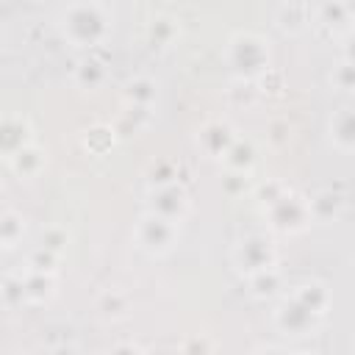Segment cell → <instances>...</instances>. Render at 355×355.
<instances>
[{
  "instance_id": "277c9868",
  "label": "cell",
  "mask_w": 355,
  "mask_h": 355,
  "mask_svg": "<svg viewBox=\"0 0 355 355\" xmlns=\"http://www.w3.org/2000/svg\"><path fill=\"white\" fill-rule=\"evenodd\" d=\"M230 263L244 280L258 275V272H263V269H275L277 266L275 239L269 233H247V236H241L230 250Z\"/></svg>"
},
{
  "instance_id": "484cf974",
  "label": "cell",
  "mask_w": 355,
  "mask_h": 355,
  "mask_svg": "<svg viewBox=\"0 0 355 355\" xmlns=\"http://www.w3.org/2000/svg\"><path fill=\"white\" fill-rule=\"evenodd\" d=\"M25 239V216L14 208H6L0 214V244L3 250H14Z\"/></svg>"
},
{
  "instance_id": "60d3db41",
  "label": "cell",
  "mask_w": 355,
  "mask_h": 355,
  "mask_svg": "<svg viewBox=\"0 0 355 355\" xmlns=\"http://www.w3.org/2000/svg\"><path fill=\"white\" fill-rule=\"evenodd\" d=\"M286 355H311V352H302V349H294V352H286Z\"/></svg>"
},
{
  "instance_id": "d4e9b609",
  "label": "cell",
  "mask_w": 355,
  "mask_h": 355,
  "mask_svg": "<svg viewBox=\"0 0 355 355\" xmlns=\"http://www.w3.org/2000/svg\"><path fill=\"white\" fill-rule=\"evenodd\" d=\"M344 208V197L336 194L333 189H322L311 197V214H313V222H327V219H336Z\"/></svg>"
},
{
  "instance_id": "8fae6325",
  "label": "cell",
  "mask_w": 355,
  "mask_h": 355,
  "mask_svg": "<svg viewBox=\"0 0 355 355\" xmlns=\"http://www.w3.org/2000/svg\"><path fill=\"white\" fill-rule=\"evenodd\" d=\"M327 133L330 141L344 150V153H355V105H344L338 108L330 122H327Z\"/></svg>"
},
{
  "instance_id": "2e32d148",
  "label": "cell",
  "mask_w": 355,
  "mask_h": 355,
  "mask_svg": "<svg viewBox=\"0 0 355 355\" xmlns=\"http://www.w3.org/2000/svg\"><path fill=\"white\" fill-rule=\"evenodd\" d=\"M255 161H258L255 141H252V139H244V136H239V139L233 141V147L222 155V166H225V172H241V175H250L252 166H255Z\"/></svg>"
},
{
  "instance_id": "83f0119b",
  "label": "cell",
  "mask_w": 355,
  "mask_h": 355,
  "mask_svg": "<svg viewBox=\"0 0 355 355\" xmlns=\"http://www.w3.org/2000/svg\"><path fill=\"white\" fill-rule=\"evenodd\" d=\"M0 294H3V305H6V308H17V305L28 302V300H25V283H22V269H11V272H6Z\"/></svg>"
},
{
  "instance_id": "f35d334b",
  "label": "cell",
  "mask_w": 355,
  "mask_h": 355,
  "mask_svg": "<svg viewBox=\"0 0 355 355\" xmlns=\"http://www.w3.org/2000/svg\"><path fill=\"white\" fill-rule=\"evenodd\" d=\"M108 355H141V347H136V344H116Z\"/></svg>"
},
{
  "instance_id": "e575fe53",
  "label": "cell",
  "mask_w": 355,
  "mask_h": 355,
  "mask_svg": "<svg viewBox=\"0 0 355 355\" xmlns=\"http://www.w3.org/2000/svg\"><path fill=\"white\" fill-rule=\"evenodd\" d=\"M288 136H291V128H288L286 119H272V122H269V128H266V139H269L275 147H283V144L288 141Z\"/></svg>"
},
{
  "instance_id": "44dd1931",
  "label": "cell",
  "mask_w": 355,
  "mask_h": 355,
  "mask_svg": "<svg viewBox=\"0 0 355 355\" xmlns=\"http://www.w3.org/2000/svg\"><path fill=\"white\" fill-rule=\"evenodd\" d=\"M22 283H25L28 302H47L55 294V275L33 272V269H28V263H22Z\"/></svg>"
},
{
  "instance_id": "e0dca14e",
  "label": "cell",
  "mask_w": 355,
  "mask_h": 355,
  "mask_svg": "<svg viewBox=\"0 0 355 355\" xmlns=\"http://www.w3.org/2000/svg\"><path fill=\"white\" fill-rule=\"evenodd\" d=\"M183 166L180 161L175 158H155L147 164L144 169V180H147V189H164V186H175V183H183Z\"/></svg>"
},
{
  "instance_id": "f1b7e54d",
  "label": "cell",
  "mask_w": 355,
  "mask_h": 355,
  "mask_svg": "<svg viewBox=\"0 0 355 355\" xmlns=\"http://www.w3.org/2000/svg\"><path fill=\"white\" fill-rule=\"evenodd\" d=\"M25 263H28V269H33V272H42V275H58V263H61V255L58 252H53V250H44V247H33L31 250V255L25 258Z\"/></svg>"
},
{
  "instance_id": "4dcf8cb0",
  "label": "cell",
  "mask_w": 355,
  "mask_h": 355,
  "mask_svg": "<svg viewBox=\"0 0 355 355\" xmlns=\"http://www.w3.org/2000/svg\"><path fill=\"white\" fill-rule=\"evenodd\" d=\"M330 86L338 92H355V64L338 58L336 67L330 69Z\"/></svg>"
},
{
  "instance_id": "b9f144b4",
  "label": "cell",
  "mask_w": 355,
  "mask_h": 355,
  "mask_svg": "<svg viewBox=\"0 0 355 355\" xmlns=\"http://www.w3.org/2000/svg\"><path fill=\"white\" fill-rule=\"evenodd\" d=\"M352 355H355V341H352Z\"/></svg>"
},
{
  "instance_id": "ba28073f",
  "label": "cell",
  "mask_w": 355,
  "mask_h": 355,
  "mask_svg": "<svg viewBox=\"0 0 355 355\" xmlns=\"http://www.w3.org/2000/svg\"><path fill=\"white\" fill-rule=\"evenodd\" d=\"M108 80V55H105V44L89 50L75 67H72V83L83 92H94Z\"/></svg>"
},
{
  "instance_id": "4316f807",
  "label": "cell",
  "mask_w": 355,
  "mask_h": 355,
  "mask_svg": "<svg viewBox=\"0 0 355 355\" xmlns=\"http://www.w3.org/2000/svg\"><path fill=\"white\" fill-rule=\"evenodd\" d=\"M225 94H227V103H230V105L250 108V105H255V103H258L261 89H258V83H255V80L230 78V83H227V89H225Z\"/></svg>"
},
{
  "instance_id": "52a82bcc",
  "label": "cell",
  "mask_w": 355,
  "mask_h": 355,
  "mask_svg": "<svg viewBox=\"0 0 355 355\" xmlns=\"http://www.w3.org/2000/svg\"><path fill=\"white\" fill-rule=\"evenodd\" d=\"M147 211L180 225L183 216L189 214L186 186L183 183H175V186H164V189H147Z\"/></svg>"
},
{
  "instance_id": "5b68a950",
  "label": "cell",
  "mask_w": 355,
  "mask_h": 355,
  "mask_svg": "<svg viewBox=\"0 0 355 355\" xmlns=\"http://www.w3.org/2000/svg\"><path fill=\"white\" fill-rule=\"evenodd\" d=\"M178 239H180V225L172 222V219H164L158 214H150V211H144L139 216V222L133 225V241H136V247L144 250L153 258H161V255L172 252L175 244H178Z\"/></svg>"
},
{
  "instance_id": "7a4b0ae2",
  "label": "cell",
  "mask_w": 355,
  "mask_h": 355,
  "mask_svg": "<svg viewBox=\"0 0 355 355\" xmlns=\"http://www.w3.org/2000/svg\"><path fill=\"white\" fill-rule=\"evenodd\" d=\"M225 64L233 78L241 80H258L272 67V50L269 42L255 31H239L225 44Z\"/></svg>"
},
{
  "instance_id": "ab89813d",
  "label": "cell",
  "mask_w": 355,
  "mask_h": 355,
  "mask_svg": "<svg viewBox=\"0 0 355 355\" xmlns=\"http://www.w3.org/2000/svg\"><path fill=\"white\" fill-rule=\"evenodd\" d=\"M288 349H280V347H272V344H263V347H255L252 355H286Z\"/></svg>"
},
{
  "instance_id": "9a60e30c",
  "label": "cell",
  "mask_w": 355,
  "mask_h": 355,
  "mask_svg": "<svg viewBox=\"0 0 355 355\" xmlns=\"http://www.w3.org/2000/svg\"><path fill=\"white\" fill-rule=\"evenodd\" d=\"M275 22L286 33H300L313 22V6L308 3H280L275 6Z\"/></svg>"
},
{
  "instance_id": "8d00e7d4",
  "label": "cell",
  "mask_w": 355,
  "mask_h": 355,
  "mask_svg": "<svg viewBox=\"0 0 355 355\" xmlns=\"http://www.w3.org/2000/svg\"><path fill=\"white\" fill-rule=\"evenodd\" d=\"M338 55H341L344 61H352V64H355V28L344 31L341 44H338Z\"/></svg>"
},
{
  "instance_id": "9c48e42d",
  "label": "cell",
  "mask_w": 355,
  "mask_h": 355,
  "mask_svg": "<svg viewBox=\"0 0 355 355\" xmlns=\"http://www.w3.org/2000/svg\"><path fill=\"white\" fill-rule=\"evenodd\" d=\"M236 139H239V133L227 119H208L197 130V147L208 158H216V161H222V155L233 147Z\"/></svg>"
},
{
  "instance_id": "603a6c76",
  "label": "cell",
  "mask_w": 355,
  "mask_h": 355,
  "mask_svg": "<svg viewBox=\"0 0 355 355\" xmlns=\"http://www.w3.org/2000/svg\"><path fill=\"white\" fill-rule=\"evenodd\" d=\"M247 288H250V294H252L255 300H272V297H277L280 288H283V275H280L277 266H275V269H263V272L247 277Z\"/></svg>"
},
{
  "instance_id": "8992f818",
  "label": "cell",
  "mask_w": 355,
  "mask_h": 355,
  "mask_svg": "<svg viewBox=\"0 0 355 355\" xmlns=\"http://www.w3.org/2000/svg\"><path fill=\"white\" fill-rule=\"evenodd\" d=\"M322 319H324V316L308 311V308H305L302 302H297L291 294H286V297L277 302L275 313H272L275 327H277L283 336H291V338H302V336L316 333V327L322 324Z\"/></svg>"
},
{
  "instance_id": "3957f363",
  "label": "cell",
  "mask_w": 355,
  "mask_h": 355,
  "mask_svg": "<svg viewBox=\"0 0 355 355\" xmlns=\"http://www.w3.org/2000/svg\"><path fill=\"white\" fill-rule=\"evenodd\" d=\"M263 219H266L272 233H283V236L302 233L313 222L311 197H305V194H300L297 189L288 186V191L280 200H275L272 205L263 208Z\"/></svg>"
},
{
  "instance_id": "74e56055",
  "label": "cell",
  "mask_w": 355,
  "mask_h": 355,
  "mask_svg": "<svg viewBox=\"0 0 355 355\" xmlns=\"http://www.w3.org/2000/svg\"><path fill=\"white\" fill-rule=\"evenodd\" d=\"M47 355H80L78 352V344H58V347H47Z\"/></svg>"
},
{
  "instance_id": "7c38bea8",
  "label": "cell",
  "mask_w": 355,
  "mask_h": 355,
  "mask_svg": "<svg viewBox=\"0 0 355 355\" xmlns=\"http://www.w3.org/2000/svg\"><path fill=\"white\" fill-rule=\"evenodd\" d=\"M288 294H291L297 302H302L308 311L319 313V316H324L327 308H330V302H333V294H330L327 283H322V280H302V283H297Z\"/></svg>"
},
{
  "instance_id": "d6986e66",
  "label": "cell",
  "mask_w": 355,
  "mask_h": 355,
  "mask_svg": "<svg viewBox=\"0 0 355 355\" xmlns=\"http://www.w3.org/2000/svg\"><path fill=\"white\" fill-rule=\"evenodd\" d=\"M122 97L128 105H141V108H153L158 100V83L150 75H136L125 83Z\"/></svg>"
},
{
  "instance_id": "f546056e",
  "label": "cell",
  "mask_w": 355,
  "mask_h": 355,
  "mask_svg": "<svg viewBox=\"0 0 355 355\" xmlns=\"http://www.w3.org/2000/svg\"><path fill=\"white\" fill-rule=\"evenodd\" d=\"M286 191H288V183H286V180H280V178H266V180L255 183V189H252V194H255V200H258L261 211H263L266 205H272L275 200H280Z\"/></svg>"
},
{
  "instance_id": "d6a6232c",
  "label": "cell",
  "mask_w": 355,
  "mask_h": 355,
  "mask_svg": "<svg viewBox=\"0 0 355 355\" xmlns=\"http://www.w3.org/2000/svg\"><path fill=\"white\" fill-rule=\"evenodd\" d=\"M67 230L64 227H58V225H44L42 227V233H39V247H44V250H53V252H58L61 255V250H64V244H67Z\"/></svg>"
},
{
  "instance_id": "5bb4252c",
  "label": "cell",
  "mask_w": 355,
  "mask_h": 355,
  "mask_svg": "<svg viewBox=\"0 0 355 355\" xmlns=\"http://www.w3.org/2000/svg\"><path fill=\"white\" fill-rule=\"evenodd\" d=\"M6 161H8V166L14 169V175L31 180V178L42 175V169L47 166V153H44L36 141H31V144H25L22 150H17L14 155H8Z\"/></svg>"
},
{
  "instance_id": "6da1fadb",
  "label": "cell",
  "mask_w": 355,
  "mask_h": 355,
  "mask_svg": "<svg viewBox=\"0 0 355 355\" xmlns=\"http://www.w3.org/2000/svg\"><path fill=\"white\" fill-rule=\"evenodd\" d=\"M58 28L75 47H103L114 31V8L108 3H69L58 11Z\"/></svg>"
},
{
  "instance_id": "30bf717a",
  "label": "cell",
  "mask_w": 355,
  "mask_h": 355,
  "mask_svg": "<svg viewBox=\"0 0 355 355\" xmlns=\"http://www.w3.org/2000/svg\"><path fill=\"white\" fill-rule=\"evenodd\" d=\"M31 141H33L31 139V122L22 114H6L3 122H0V150H3V155L8 158Z\"/></svg>"
},
{
  "instance_id": "836d02e7",
  "label": "cell",
  "mask_w": 355,
  "mask_h": 355,
  "mask_svg": "<svg viewBox=\"0 0 355 355\" xmlns=\"http://www.w3.org/2000/svg\"><path fill=\"white\" fill-rule=\"evenodd\" d=\"M255 83H258L261 94H280V89H283V72L275 69V67H269Z\"/></svg>"
},
{
  "instance_id": "cb8c5ba5",
  "label": "cell",
  "mask_w": 355,
  "mask_h": 355,
  "mask_svg": "<svg viewBox=\"0 0 355 355\" xmlns=\"http://www.w3.org/2000/svg\"><path fill=\"white\" fill-rule=\"evenodd\" d=\"M347 22H355L347 3H319V6H313V25L336 31Z\"/></svg>"
},
{
  "instance_id": "7402d4cb",
  "label": "cell",
  "mask_w": 355,
  "mask_h": 355,
  "mask_svg": "<svg viewBox=\"0 0 355 355\" xmlns=\"http://www.w3.org/2000/svg\"><path fill=\"white\" fill-rule=\"evenodd\" d=\"M150 119H153V108H141V105H128L125 103L119 116H116V122H114V130L119 136H130V133L144 130L150 125Z\"/></svg>"
},
{
  "instance_id": "d590c367",
  "label": "cell",
  "mask_w": 355,
  "mask_h": 355,
  "mask_svg": "<svg viewBox=\"0 0 355 355\" xmlns=\"http://www.w3.org/2000/svg\"><path fill=\"white\" fill-rule=\"evenodd\" d=\"M247 178H250V175H241V172H225V178H222L225 191H227V194H239V191H244Z\"/></svg>"
},
{
  "instance_id": "4fadbf2b",
  "label": "cell",
  "mask_w": 355,
  "mask_h": 355,
  "mask_svg": "<svg viewBox=\"0 0 355 355\" xmlns=\"http://www.w3.org/2000/svg\"><path fill=\"white\" fill-rule=\"evenodd\" d=\"M178 36H180V25H178V19L169 17V14H155V17L144 25V42H147V47H153V50H166V47H172Z\"/></svg>"
},
{
  "instance_id": "ffe728a7",
  "label": "cell",
  "mask_w": 355,
  "mask_h": 355,
  "mask_svg": "<svg viewBox=\"0 0 355 355\" xmlns=\"http://www.w3.org/2000/svg\"><path fill=\"white\" fill-rule=\"evenodd\" d=\"M119 133L114 130V125H105V122H97V125H89L83 133H80V144L86 153L92 155H105L114 144H116Z\"/></svg>"
},
{
  "instance_id": "1f68e13d",
  "label": "cell",
  "mask_w": 355,
  "mask_h": 355,
  "mask_svg": "<svg viewBox=\"0 0 355 355\" xmlns=\"http://www.w3.org/2000/svg\"><path fill=\"white\" fill-rule=\"evenodd\" d=\"M178 355H214V341L205 333H191L180 341Z\"/></svg>"
},
{
  "instance_id": "ac0fdd59",
  "label": "cell",
  "mask_w": 355,
  "mask_h": 355,
  "mask_svg": "<svg viewBox=\"0 0 355 355\" xmlns=\"http://www.w3.org/2000/svg\"><path fill=\"white\" fill-rule=\"evenodd\" d=\"M94 308H97V313H100L103 319H111V322L125 319V316L130 313V294L122 291V288H116V286L103 288V291L97 294V300H94Z\"/></svg>"
}]
</instances>
